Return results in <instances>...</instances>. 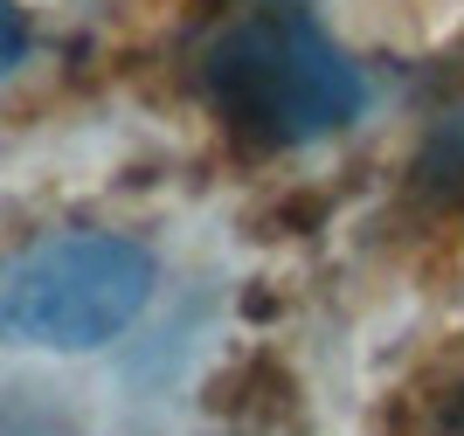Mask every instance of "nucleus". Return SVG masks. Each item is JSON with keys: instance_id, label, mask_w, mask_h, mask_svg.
Masks as SVG:
<instances>
[{"instance_id": "20e7f679", "label": "nucleus", "mask_w": 464, "mask_h": 436, "mask_svg": "<svg viewBox=\"0 0 464 436\" xmlns=\"http://www.w3.org/2000/svg\"><path fill=\"white\" fill-rule=\"evenodd\" d=\"M21 56H28V15H21L14 0H0V76L14 70Z\"/></svg>"}, {"instance_id": "f03ea898", "label": "nucleus", "mask_w": 464, "mask_h": 436, "mask_svg": "<svg viewBox=\"0 0 464 436\" xmlns=\"http://www.w3.org/2000/svg\"><path fill=\"white\" fill-rule=\"evenodd\" d=\"M153 249L118 228H70L0 270V333L56 354L111 346L153 305Z\"/></svg>"}, {"instance_id": "f257e3e1", "label": "nucleus", "mask_w": 464, "mask_h": 436, "mask_svg": "<svg viewBox=\"0 0 464 436\" xmlns=\"http://www.w3.org/2000/svg\"><path fill=\"white\" fill-rule=\"evenodd\" d=\"M215 111L250 146H312L361 118L368 83L298 0H250L201 56Z\"/></svg>"}, {"instance_id": "423d86ee", "label": "nucleus", "mask_w": 464, "mask_h": 436, "mask_svg": "<svg viewBox=\"0 0 464 436\" xmlns=\"http://www.w3.org/2000/svg\"><path fill=\"white\" fill-rule=\"evenodd\" d=\"M437 436H464V388H458V402L444 409V422H437Z\"/></svg>"}, {"instance_id": "7ed1b4c3", "label": "nucleus", "mask_w": 464, "mask_h": 436, "mask_svg": "<svg viewBox=\"0 0 464 436\" xmlns=\"http://www.w3.org/2000/svg\"><path fill=\"white\" fill-rule=\"evenodd\" d=\"M423 180L444 194L450 208H464V97L437 118V132L423 146Z\"/></svg>"}, {"instance_id": "39448f33", "label": "nucleus", "mask_w": 464, "mask_h": 436, "mask_svg": "<svg viewBox=\"0 0 464 436\" xmlns=\"http://www.w3.org/2000/svg\"><path fill=\"white\" fill-rule=\"evenodd\" d=\"M0 436H56V430H49V416H42L35 402L0 395Z\"/></svg>"}]
</instances>
